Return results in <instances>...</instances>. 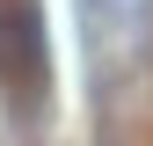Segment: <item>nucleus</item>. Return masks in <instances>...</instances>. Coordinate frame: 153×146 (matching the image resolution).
<instances>
[{
    "mask_svg": "<svg viewBox=\"0 0 153 146\" xmlns=\"http://www.w3.org/2000/svg\"><path fill=\"white\" fill-rule=\"evenodd\" d=\"M29 59H36V22L15 7V15H0V73H22Z\"/></svg>",
    "mask_w": 153,
    "mask_h": 146,
    "instance_id": "obj_1",
    "label": "nucleus"
}]
</instances>
